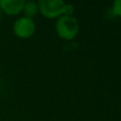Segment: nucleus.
Here are the masks:
<instances>
[{
	"mask_svg": "<svg viewBox=\"0 0 121 121\" xmlns=\"http://www.w3.org/2000/svg\"><path fill=\"white\" fill-rule=\"evenodd\" d=\"M55 29L59 36L63 39H73L79 33V23L73 16L63 15L56 21Z\"/></svg>",
	"mask_w": 121,
	"mask_h": 121,
	"instance_id": "obj_1",
	"label": "nucleus"
},
{
	"mask_svg": "<svg viewBox=\"0 0 121 121\" xmlns=\"http://www.w3.org/2000/svg\"><path fill=\"white\" fill-rule=\"evenodd\" d=\"M38 3L39 12L47 18H56L64 15L65 2L62 0H40Z\"/></svg>",
	"mask_w": 121,
	"mask_h": 121,
	"instance_id": "obj_2",
	"label": "nucleus"
},
{
	"mask_svg": "<svg viewBox=\"0 0 121 121\" xmlns=\"http://www.w3.org/2000/svg\"><path fill=\"white\" fill-rule=\"evenodd\" d=\"M13 31L17 37L20 38H29L35 32V23L33 19L27 17H20L14 22Z\"/></svg>",
	"mask_w": 121,
	"mask_h": 121,
	"instance_id": "obj_3",
	"label": "nucleus"
},
{
	"mask_svg": "<svg viewBox=\"0 0 121 121\" xmlns=\"http://www.w3.org/2000/svg\"><path fill=\"white\" fill-rule=\"evenodd\" d=\"M25 2V0H0V9L4 14L15 16L22 12Z\"/></svg>",
	"mask_w": 121,
	"mask_h": 121,
	"instance_id": "obj_4",
	"label": "nucleus"
},
{
	"mask_svg": "<svg viewBox=\"0 0 121 121\" xmlns=\"http://www.w3.org/2000/svg\"><path fill=\"white\" fill-rule=\"evenodd\" d=\"M38 3L35 1H26L25 5H23L22 12L25 13V17L32 19L38 13Z\"/></svg>",
	"mask_w": 121,
	"mask_h": 121,
	"instance_id": "obj_5",
	"label": "nucleus"
},
{
	"mask_svg": "<svg viewBox=\"0 0 121 121\" xmlns=\"http://www.w3.org/2000/svg\"><path fill=\"white\" fill-rule=\"evenodd\" d=\"M113 13L117 16H121V0H116L113 3Z\"/></svg>",
	"mask_w": 121,
	"mask_h": 121,
	"instance_id": "obj_6",
	"label": "nucleus"
},
{
	"mask_svg": "<svg viewBox=\"0 0 121 121\" xmlns=\"http://www.w3.org/2000/svg\"><path fill=\"white\" fill-rule=\"evenodd\" d=\"M73 12H74V6L72 4H65V9H64V15L66 16H72Z\"/></svg>",
	"mask_w": 121,
	"mask_h": 121,
	"instance_id": "obj_7",
	"label": "nucleus"
},
{
	"mask_svg": "<svg viewBox=\"0 0 121 121\" xmlns=\"http://www.w3.org/2000/svg\"><path fill=\"white\" fill-rule=\"evenodd\" d=\"M2 14H3V13H2L1 9H0V20H1V19H2Z\"/></svg>",
	"mask_w": 121,
	"mask_h": 121,
	"instance_id": "obj_8",
	"label": "nucleus"
}]
</instances>
